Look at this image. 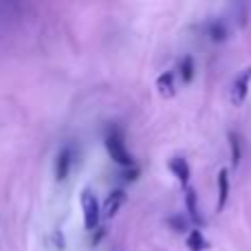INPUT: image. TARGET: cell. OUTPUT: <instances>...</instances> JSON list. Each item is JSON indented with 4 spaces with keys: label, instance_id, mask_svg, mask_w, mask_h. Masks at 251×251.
Returning <instances> with one entry per match:
<instances>
[{
    "label": "cell",
    "instance_id": "obj_10",
    "mask_svg": "<svg viewBox=\"0 0 251 251\" xmlns=\"http://www.w3.org/2000/svg\"><path fill=\"white\" fill-rule=\"evenodd\" d=\"M209 247V243L205 240V236L201 234V229H192L187 236V249L190 251H205Z\"/></svg>",
    "mask_w": 251,
    "mask_h": 251
},
{
    "label": "cell",
    "instance_id": "obj_14",
    "mask_svg": "<svg viewBox=\"0 0 251 251\" xmlns=\"http://www.w3.org/2000/svg\"><path fill=\"white\" fill-rule=\"evenodd\" d=\"M168 225L172 227L174 231H178V234L187 229V221H185L183 216H172V218H168Z\"/></svg>",
    "mask_w": 251,
    "mask_h": 251
},
{
    "label": "cell",
    "instance_id": "obj_17",
    "mask_svg": "<svg viewBox=\"0 0 251 251\" xmlns=\"http://www.w3.org/2000/svg\"><path fill=\"white\" fill-rule=\"evenodd\" d=\"M104 234H106L104 229H101V231H97V234H95V238H93V245H97V243H100V240L104 238Z\"/></svg>",
    "mask_w": 251,
    "mask_h": 251
},
{
    "label": "cell",
    "instance_id": "obj_12",
    "mask_svg": "<svg viewBox=\"0 0 251 251\" xmlns=\"http://www.w3.org/2000/svg\"><path fill=\"white\" fill-rule=\"evenodd\" d=\"M178 71H181V79L183 84H190L192 79H194V57L192 55H185L181 60V66H178Z\"/></svg>",
    "mask_w": 251,
    "mask_h": 251
},
{
    "label": "cell",
    "instance_id": "obj_8",
    "mask_svg": "<svg viewBox=\"0 0 251 251\" xmlns=\"http://www.w3.org/2000/svg\"><path fill=\"white\" fill-rule=\"evenodd\" d=\"M71 150L69 148H62L60 154H57V161H55V178L57 181H64L71 172Z\"/></svg>",
    "mask_w": 251,
    "mask_h": 251
},
{
    "label": "cell",
    "instance_id": "obj_9",
    "mask_svg": "<svg viewBox=\"0 0 251 251\" xmlns=\"http://www.w3.org/2000/svg\"><path fill=\"white\" fill-rule=\"evenodd\" d=\"M185 207L187 212H190V218L194 223H203V218H201V212H199V201H196V192L192 190V187H187L185 190Z\"/></svg>",
    "mask_w": 251,
    "mask_h": 251
},
{
    "label": "cell",
    "instance_id": "obj_16",
    "mask_svg": "<svg viewBox=\"0 0 251 251\" xmlns=\"http://www.w3.org/2000/svg\"><path fill=\"white\" fill-rule=\"evenodd\" d=\"M137 174H139V170H134V168H128V170H126V178H128V181H132Z\"/></svg>",
    "mask_w": 251,
    "mask_h": 251
},
{
    "label": "cell",
    "instance_id": "obj_3",
    "mask_svg": "<svg viewBox=\"0 0 251 251\" xmlns=\"http://www.w3.org/2000/svg\"><path fill=\"white\" fill-rule=\"evenodd\" d=\"M249 84H251V66H247V69L234 79V84H231V95L229 97H231V104L234 106H240L245 100H247Z\"/></svg>",
    "mask_w": 251,
    "mask_h": 251
},
{
    "label": "cell",
    "instance_id": "obj_6",
    "mask_svg": "<svg viewBox=\"0 0 251 251\" xmlns=\"http://www.w3.org/2000/svg\"><path fill=\"white\" fill-rule=\"evenodd\" d=\"M216 185H218V203H216V212H223L227 205V199H229V172L225 168L218 170L216 176Z\"/></svg>",
    "mask_w": 251,
    "mask_h": 251
},
{
    "label": "cell",
    "instance_id": "obj_7",
    "mask_svg": "<svg viewBox=\"0 0 251 251\" xmlns=\"http://www.w3.org/2000/svg\"><path fill=\"white\" fill-rule=\"evenodd\" d=\"M156 91H159V95L165 97V100L174 97L176 88H174V73L172 71H165V73H161L159 77H156Z\"/></svg>",
    "mask_w": 251,
    "mask_h": 251
},
{
    "label": "cell",
    "instance_id": "obj_4",
    "mask_svg": "<svg viewBox=\"0 0 251 251\" xmlns=\"http://www.w3.org/2000/svg\"><path fill=\"white\" fill-rule=\"evenodd\" d=\"M124 203H126V192L124 190H113L108 196H106L104 207H101V214H104L106 218H113L115 214L124 207Z\"/></svg>",
    "mask_w": 251,
    "mask_h": 251
},
{
    "label": "cell",
    "instance_id": "obj_13",
    "mask_svg": "<svg viewBox=\"0 0 251 251\" xmlns=\"http://www.w3.org/2000/svg\"><path fill=\"white\" fill-rule=\"evenodd\" d=\"M229 152H231V165H240V139L236 132H229Z\"/></svg>",
    "mask_w": 251,
    "mask_h": 251
},
{
    "label": "cell",
    "instance_id": "obj_5",
    "mask_svg": "<svg viewBox=\"0 0 251 251\" xmlns=\"http://www.w3.org/2000/svg\"><path fill=\"white\" fill-rule=\"evenodd\" d=\"M168 168H170V172L176 176V181L181 183L183 187H187V183H190V165H187V161L183 159V156H172V159L168 161Z\"/></svg>",
    "mask_w": 251,
    "mask_h": 251
},
{
    "label": "cell",
    "instance_id": "obj_15",
    "mask_svg": "<svg viewBox=\"0 0 251 251\" xmlns=\"http://www.w3.org/2000/svg\"><path fill=\"white\" fill-rule=\"evenodd\" d=\"M49 240H53L57 249H64V240H62V234H60V231H53L51 238H49Z\"/></svg>",
    "mask_w": 251,
    "mask_h": 251
},
{
    "label": "cell",
    "instance_id": "obj_2",
    "mask_svg": "<svg viewBox=\"0 0 251 251\" xmlns=\"http://www.w3.org/2000/svg\"><path fill=\"white\" fill-rule=\"evenodd\" d=\"M79 203H82L84 227H86L88 231L97 229V225H100V218H101V207H100V203H97L95 194H93L91 190H84V192H82V199H79Z\"/></svg>",
    "mask_w": 251,
    "mask_h": 251
},
{
    "label": "cell",
    "instance_id": "obj_11",
    "mask_svg": "<svg viewBox=\"0 0 251 251\" xmlns=\"http://www.w3.org/2000/svg\"><path fill=\"white\" fill-rule=\"evenodd\" d=\"M207 33H209V38H212V42H225V40H227V26H225V22H223V20H214L212 25H209Z\"/></svg>",
    "mask_w": 251,
    "mask_h": 251
},
{
    "label": "cell",
    "instance_id": "obj_1",
    "mask_svg": "<svg viewBox=\"0 0 251 251\" xmlns=\"http://www.w3.org/2000/svg\"><path fill=\"white\" fill-rule=\"evenodd\" d=\"M104 146H106V150H108L110 159H113L115 163H119V165H122V168H126V170H128V168H134L132 156H130V152H128V148H126L124 137H122V132H119V130L110 128L108 132H106Z\"/></svg>",
    "mask_w": 251,
    "mask_h": 251
}]
</instances>
